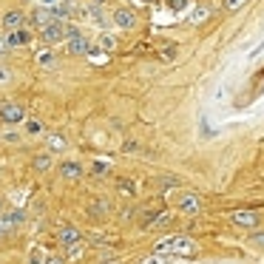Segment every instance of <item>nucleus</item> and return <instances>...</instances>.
<instances>
[{"mask_svg": "<svg viewBox=\"0 0 264 264\" xmlns=\"http://www.w3.org/2000/svg\"><path fill=\"white\" fill-rule=\"evenodd\" d=\"M105 170H108V165H102V162H97V165H94V173H105Z\"/></svg>", "mask_w": 264, "mask_h": 264, "instance_id": "nucleus-24", "label": "nucleus"}, {"mask_svg": "<svg viewBox=\"0 0 264 264\" xmlns=\"http://www.w3.org/2000/svg\"><path fill=\"white\" fill-rule=\"evenodd\" d=\"M207 15H210V12H207L205 6H199V9H193V17H190V20H193V23H202Z\"/></svg>", "mask_w": 264, "mask_h": 264, "instance_id": "nucleus-18", "label": "nucleus"}, {"mask_svg": "<svg viewBox=\"0 0 264 264\" xmlns=\"http://www.w3.org/2000/svg\"><path fill=\"white\" fill-rule=\"evenodd\" d=\"M23 222H26V213H23V210H6V213L0 216V227H3V233L20 227Z\"/></svg>", "mask_w": 264, "mask_h": 264, "instance_id": "nucleus-5", "label": "nucleus"}, {"mask_svg": "<svg viewBox=\"0 0 264 264\" xmlns=\"http://www.w3.org/2000/svg\"><path fill=\"white\" fill-rule=\"evenodd\" d=\"M26 133H32V136L43 133V122L40 119H26Z\"/></svg>", "mask_w": 264, "mask_h": 264, "instance_id": "nucleus-16", "label": "nucleus"}, {"mask_svg": "<svg viewBox=\"0 0 264 264\" xmlns=\"http://www.w3.org/2000/svg\"><path fill=\"white\" fill-rule=\"evenodd\" d=\"M0 236H3V227H0Z\"/></svg>", "mask_w": 264, "mask_h": 264, "instance_id": "nucleus-29", "label": "nucleus"}, {"mask_svg": "<svg viewBox=\"0 0 264 264\" xmlns=\"http://www.w3.org/2000/svg\"><path fill=\"white\" fill-rule=\"evenodd\" d=\"M60 176L68 179V182H74V179L83 176V168L77 165V162H63V165H60Z\"/></svg>", "mask_w": 264, "mask_h": 264, "instance_id": "nucleus-12", "label": "nucleus"}, {"mask_svg": "<svg viewBox=\"0 0 264 264\" xmlns=\"http://www.w3.org/2000/svg\"><path fill=\"white\" fill-rule=\"evenodd\" d=\"M0 207H3V199H0Z\"/></svg>", "mask_w": 264, "mask_h": 264, "instance_id": "nucleus-28", "label": "nucleus"}, {"mask_svg": "<svg viewBox=\"0 0 264 264\" xmlns=\"http://www.w3.org/2000/svg\"><path fill=\"white\" fill-rule=\"evenodd\" d=\"M3 51H9V40H3V37H0V54H3Z\"/></svg>", "mask_w": 264, "mask_h": 264, "instance_id": "nucleus-26", "label": "nucleus"}, {"mask_svg": "<svg viewBox=\"0 0 264 264\" xmlns=\"http://www.w3.org/2000/svg\"><path fill=\"white\" fill-rule=\"evenodd\" d=\"M23 20H26V15H23V12H6V15H3V29H6V32H17V29H23Z\"/></svg>", "mask_w": 264, "mask_h": 264, "instance_id": "nucleus-7", "label": "nucleus"}, {"mask_svg": "<svg viewBox=\"0 0 264 264\" xmlns=\"http://www.w3.org/2000/svg\"><path fill=\"white\" fill-rule=\"evenodd\" d=\"M256 247H264V233H253V239H250Z\"/></svg>", "mask_w": 264, "mask_h": 264, "instance_id": "nucleus-22", "label": "nucleus"}, {"mask_svg": "<svg viewBox=\"0 0 264 264\" xmlns=\"http://www.w3.org/2000/svg\"><path fill=\"white\" fill-rule=\"evenodd\" d=\"M49 168H51V153H37V156H34V170L46 173Z\"/></svg>", "mask_w": 264, "mask_h": 264, "instance_id": "nucleus-14", "label": "nucleus"}, {"mask_svg": "<svg viewBox=\"0 0 264 264\" xmlns=\"http://www.w3.org/2000/svg\"><path fill=\"white\" fill-rule=\"evenodd\" d=\"M156 250H173V253H193V245H190V239H185V236H176V239H165L162 245H156Z\"/></svg>", "mask_w": 264, "mask_h": 264, "instance_id": "nucleus-3", "label": "nucleus"}, {"mask_svg": "<svg viewBox=\"0 0 264 264\" xmlns=\"http://www.w3.org/2000/svg\"><path fill=\"white\" fill-rule=\"evenodd\" d=\"M233 222H236L239 227H256V225H259V213H253V210H236V213H233Z\"/></svg>", "mask_w": 264, "mask_h": 264, "instance_id": "nucleus-10", "label": "nucleus"}, {"mask_svg": "<svg viewBox=\"0 0 264 264\" xmlns=\"http://www.w3.org/2000/svg\"><path fill=\"white\" fill-rule=\"evenodd\" d=\"M54 20H57V17H54V12H51V9H37V12L32 15V26L43 32V29H46L49 23H54Z\"/></svg>", "mask_w": 264, "mask_h": 264, "instance_id": "nucleus-8", "label": "nucleus"}, {"mask_svg": "<svg viewBox=\"0 0 264 264\" xmlns=\"http://www.w3.org/2000/svg\"><path fill=\"white\" fill-rule=\"evenodd\" d=\"M46 264H63V259H60V256H49V259H46Z\"/></svg>", "mask_w": 264, "mask_h": 264, "instance_id": "nucleus-25", "label": "nucleus"}, {"mask_svg": "<svg viewBox=\"0 0 264 264\" xmlns=\"http://www.w3.org/2000/svg\"><path fill=\"white\" fill-rule=\"evenodd\" d=\"M114 23L119 26V29H133V26H136V15H133L131 9H116Z\"/></svg>", "mask_w": 264, "mask_h": 264, "instance_id": "nucleus-9", "label": "nucleus"}, {"mask_svg": "<svg viewBox=\"0 0 264 264\" xmlns=\"http://www.w3.org/2000/svg\"><path fill=\"white\" fill-rule=\"evenodd\" d=\"M34 60H37L43 68H54V66H57V57H54V51H49V49H40Z\"/></svg>", "mask_w": 264, "mask_h": 264, "instance_id": "nucleus-13", "label": "nucleus"}, {"mask_svg": "<svg viewBox=\"0 0 264 264\" xmlns=\"http://www.w3.org/2000/svg\"><path fill=\"white\" fill-rule=\"evenodd\" d=\"M99 46H102V49H108V51H111V49L116 46V43H114V37H111V34H102V37H99Z\"/></svg>", "mask_w": 264, "mask_h": 264, "instance_id": "nucleus-20", "label": "nucleus"}, {"mask_svg": "<svg viewBox=\"0 0 264 264\" xmlns=\"http://www.w3.org/2000/svg\"><path fill=\"white\" fill-rule=\"evenodd\" d=\"M9 80H12V71L6 66H0V85H9Z\"/></svg>", "mask_w": 264, "mask_h": 264, "instance_id": "nucleus-21", "label": "nucleus"}, {"mask_svg": "<svg viewBox=\"0 0 264 264\" xmlns=\"http://www.w3.org/2000/svg\"><path fill=\"white\" fill-rule=\"evenodd\" d=\"M66 136H63V133H51L49 136V148H54V151H66Z\"/></svg>", "mask_w": 264, "mask_h": 264, "instance_id": "nucleus-15", "label": "nucleus"}, {"mask_svg": "<svg viewBox=\"0 0 264 264\" xmlns=\"http://www.w3.org/2000/svg\"><path fill=\"white\" fill-rule=\"evenodd\" d=\"M245 3H247V0H225V9H227V12H239Z\"/></svg>", "mask_w": 264, "mask_h": 264, "instance_id": "nucleus-19", "label": "nucleus"}, {"mask_svg": "<svg viewBox=\"0 0 264 264\" xmlns=\"http://www.w3.org/2000/svg\"><path fill=\"white\" fill-rule=\"evenodd\" d=\"M119 190H125V193H133V185H131V182H119Z\"/></svg>", "mask_w": 264, "mask_h": 264, "instance_id": "nucleus-23", "label": "nucleus"}, {"mask_svg": "<svg viewBox=\"0 0 264 264\" xmlns=\"http://www.w3.org/2000/svg\"><path fill=\"white\" fill-rule=\"evenodd\" d=\"M9 49H17V46H29L32 43V29H17V32H9Z\"/></svg>", "mask_w": 264, "mask_h": 264, "instance_id": "nucleus-6", "label": "nucleus"}, {"mask_svg": "<svg viewBox=\"0 0 264 264\" xmlns=\"http://www.w3.org/2000/svg\"><path fill=\"white\" fill-rule=\"evenodd\" d=\"M57 242L68 250V247H74V245H83V233L77 230V227H60V233H57Z\"/></svg>", "mask_w": 264, "mask_h": 264, "instance_id": "nucleus-4", "label": "nucleus"}, {"mask_svg": "<svg viewBox=\"0 0 264 264\" xmlns=\"http://www.w3.org/2000/svg\"><path fill=\"white\" fill-rule=\"evenodd\" d=\"M46 259H49V256H46L43 250H32V256H29V264H46Z\"/></svg>", "mask_w": 264, "mask_h": 264, "instance_id": "nucleus-17", "label": "nucleus"}, {"mask_svg": "<svg viewBox=\"0 0 264 264\" xmlns=\"http://www.w3.org/2000/svg\"><path fill=\"white\" fill-rule=\"evenodd\" d=\"M179 207L185 210V213H196L199 207H202V199H199L196 193H182V196H179Z\"/></svg>", "mask_w": 264, "mask_h": 264, "instance_id": "nucleus-11", "label": "nucleus"}, {"mask_svg": "<svg viewBox=\"0 0 264 264\" xmlns=\"http://www.w3.org/2000/svg\"><path fill=\"white\" fill-rule=\"evenodd\" d=\"M0 119L3 122H23L26 119V111H23V105H17V102H6V105H0Z\"/></svg>", "mask_w": 264, "mask_h": 264, "instance_id": "nucleus-2", "label": "nucleus"}, {"mask_svg": "<svg viewBox=\"0 0 264 264\" xmlns=\"http://www.w3.org/2000/svg\"><path fill=\"white\" fill-rule=\"evenodd\" d=\"M102 3H105V0H94V6H102Z\"/></svg>", "mask_w": 264, "mask_h": 264, "instance_id": "nucleus-27", "label": "nucleus"}, {"mask_svg": "<svg viewBox=\"0 0 264 264\" xmlns=\"http://www.w3.org/2000/svg\"><path fill=\"white\" fill-rule=\"evenodd\" d=\"M40 40H43L46 46H57V43H63V40H66V23H60V20L49 23V26L40 32Z\"/></svg>", "mask_w": 264, "mask_h": 264, "instance_id": "nucleus-1", "label": "nucleus"}]
</instances>
